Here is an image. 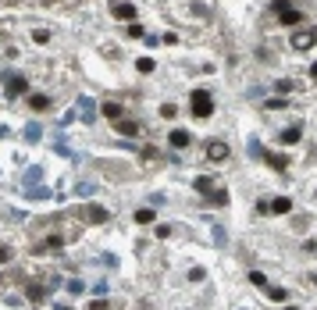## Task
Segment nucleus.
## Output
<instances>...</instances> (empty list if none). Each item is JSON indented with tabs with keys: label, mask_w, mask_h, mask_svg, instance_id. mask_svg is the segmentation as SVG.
<instances>
[{
	"label": "nucleus",
	"mask_w": 317,
	"mask_h": 310,
	"mask_svg": "<svg viewBox=\"0 0 317 310\" xmlns=\"http://www.w3.org/2000/svg\"><path fill=\"white\" fill-rule=\"evenodd\" d=\"M114 129L122 132V136H139V122H132V118H118Z\"/></svg>",
	"instance_id": "nucleus-12"
},
{
	"label": "nucleus",
	"mask_w": 317,
	"mask_h": 310,
	"mask_svg": "<svg viewBox=\"0 0 317 310\" xmlns=\"http://www.w3.org/2000/svg\"><path fill=\"white\" fill-rule=\"evenodd\" d=\"M150 221H153V211L150 207H139L136 211V225H150Z\"/></svg>",
	"instance_id": "nucleus-18"
},
{
	"label": "nucleus",
	"mask_w": 317,
	"mask_h": 310,
	"mask_svg": "<svg viewBox=\"0 0 317 310\" xmlns=\"http://www.w3.org/2000/svg\"><path fill=\"white\" fill-rule=\"evenodd\" d=\"M82 214H86V221H93V225H107V221H111V214H107L103 207H96V203H89Z\"/></svg>",
	"instance_id": "nucleus-6"
},
{
	"label": "nucleus",
	"mask_w": 317,
	"mask_h": 310,
	"mask_svg": "<svg viewBox=\"0 0 317 310\" xmlns=\"http://www.w3.org/2000/svg\"><path fill=\"white\" fill-rule=\"evenodd\" d=\"M207 157H210V161H225V157H228V143H221V139L207 143Z\"/></svg>",
	"instance_id": "nucleus-7"
},
{
	"label": "nucleus",
	"mask_w": 317,
	"mask_h": 310,
	"mask_svg": "<svg viewBox=\"0 0 317 310\" xmlns=\"http://www.w3.org/2000/svg\"><path fill=\"white\" fill-rule=\"evenodd\" d=\"M100 114H103V118H111V122H118V118L125 114V107L118 104V100H103V104H100Z\"/></svg>",
	"instance_id": "nucleus-5"
},
{
	"label": "nucleus",
	"mask_w": 317,
	"mask_h": 310,
	"mask_svg": "<svg viewBox=\"0 0 317 310\" xmlns=\"http://www.w3.org/2000/svg\"><path fill=\"white\" fill-rule=\"evenodd\" d=\"M189 104H192V114H196V118H210V114H214V100H210L207 89H192Z\"/></svg>",
	"instance_id": "nucleus-1"
},
{
	"label": "nucleus",
	"mask_w": 317,
	"mask_h": 310,
	"mask_svg": "<svg viewBox=\"0 0 317 310\" xmlns=\"http://www.w3.org/2000/svg\"><path fill=\"white\" fill-rule=\"evenodd\" d=\"M274 89H278V93H285V96H289V93H292V82H289V79H282V82H274Z\"/></svg>",
	"instance_id": "nucleus-23"
},
{
	"label": "nucleus",
	"mask_w": 317,
	"mask_h": 310,
	"mask_svg": "<svg viewBox=\"0 0 317 310\" xmlns=\"http://www.w3.org/2000/svg\"><path fill=\"white\" fill-rule=\"evenodd\" d=\"M282 25H303V15L289 8V11H282Z\"/></svg>",
	"instance_id": "nucleus-15"
},
{
	"label": "nucleus",
	"mask_w": 317,
	"mask_h": 310,
	"mask_svg": "<svg viewBox=\"0 0 317 310\" xmlns=\"http://www.w3.org/2000/svg\"><path fill=\"white\" fill-rule=\"evenodd\" d=\"M313 196H317V192H313Z\"/></svg>",
	"instance_id": "nucleus-34"
},
{
	"label": "nucleus",
	"mask_w": 317,
	"mask_h": 310,
	"mask_svg": "<svg viewBox=\"0 0 317 310\" xmlns=\"http://www.w3.org/2000/svg\"><path fill=\"white\" fill-rule=\"evenodd\" d=\"M161 114H164V118H175L178 107H175V104H164V107H161Z\"/></svg>",
	"instance_id": "nucleus-24"
},
{
	"label": "nucleus",
	"mask_w": 317,
	"mask_h": 310,
	"mask_svg": "<svg viewBox=\"0 0 317 310\" xmlns=\"http://www.w3.org/2000/svg\"><path fill=\"white\" fill-rule=\"evenodd\" d=\"M57 310H71V306H57Z\"/></svg>",
	"instance_id": "nucleus-32"
},
{
	"label": "nucleus",
	"mask_w": 317,
	"mask_h": 310,
	"mask_svg": "<svg viewBox=\"0 0 317 310\" xmlns=\"http://www.w3.org/2000/svg\"><path fill=\"white\" fill-rule=\"evenodd\" d=\"M313 43H317V29H299V32L292 36V47H296V50H310Z\"/></svg>",
	"instance_id": "nucleus-3"
},
{
	"label": "nucleus",
	"mask_w": 317,
	"mask_h": 310,
	"mask_svg": "<svg viewBox=\"0 0 317 310\" xmlns=\"http://www.w3.org/2000/svg\"><path fill=\"white\" fill-rule=\"evenodd\" d=\"M196 192H214V178L210 175H200V178H196Z\"/></svg>",
	"instance_id": "nucleus-16"
},
{
	"label": "nucleus",
	"mask_w": 317,
	"mask_h": 310,
	"mask_svg": "<svg viewBox=\"0 0 317 310\" xmlns=\"http://www.w3.org/2000/svg\"><path fill=\"white\" fill-rule=\"evenodd\" d=\"M111 15L122 18V22H136V4H129V0H114V4H111Z\"/></svg>",
	"instance_id": "nucleus-2"
},
{
	"label": "nucleus",
	"mask_w": 317,
	"mask_h": 310,
	"mask_svg": "<svg viewBox=\"0 0 317 310\" xmlns=\"http://www.w3.org/2000/svg\"><path fill=\"white\" fill-rule=\"evenodd\" d=\"M89 310H107V303H103V299H96V303H89Z\"/></svg>",
	"instance_id": "nucleus-30"
},
{
	"label": "nucleus",
	"mask_w": 317,
	"mask_h": 310,
	"mask_svg": "<svg viewBox=\"0 0 317 310\" xmlns=\"http://www.w3.org/2000/svg\"><path fill=\"white\" fill-rule=\"evenodd\" d=\"M310 79H317V61H313V68H310Z\"/></svg>",
	"instance_id": "nucleus-31"
},
{
	"label": "nucleus",
	"mask_w": 317,
	"mask_h": 310,
	"mask_svg": "<svg viewBox=\"0 0 317 310\" xmlns=\"http://www.w3.org/2000/svg\"><path fill=\"white\" fill-rule=\"evenodd\" d=\"M43 296H47V289H43V285H29V299H32V303H39Z\"/></svg>",
	"instance_id": "nucleus-20"
},
{
	"label": "nucleus",
	"mask_w": 317,
	"mask_h": 310,
	"mask_svg": "<svg viewBox=\"0 0 317 310\" xmlns=\"http://www.w3.org/2000/svg\"><path fill=\"white\" fill-rule=\"evenodd\" d=\"M267 296H271L274 303H285V289H282V285H267Z\"/></svg>",
	"instance_id": "nucleus-19"
},
{
	"label": "nucleus",
	"mask_w": 317,
	"mask_h": 310,
	"mask_svg": "<svg viewBox=\"0 0 317 310\" xmlns=\"http://www.w3.org/2000/svg\"><path fill=\"white\" fill-rule=\"evenodd\" d=\"M29 93V79L25 75H11L8 79V96H25Z\"/></svg>",
	"instance_id": "nucleus-4"
},
{
	"label": "nucleus",
	"mask_w": 317,
	"mask_h": 310,
	"mask_svg": "<svg viewBox=\"0 0 317 310\" xmlns=\"http://www.w3.org/2000/svg\"><path fill=\"white\" fill-rule=\"evenodd\" d=\"M29 107L32 111H50V96L47 93H29Z\"/></svg>",
	"instance_id": "nucleus-13"
},
{
	"label": "nucleus",
	"mask_w": 317,
	"mask_h": 310,
	"mask_svg": "<svg viewBox=\"0 0 317 310\" xmlns=\"http://www.w3.org/2000/svg\"><path fill=\"white\" fill-rule=\"evenodd\" d=\"M207 203H210V207H225V203H228V189H214V192H207Z\"/></svg>",
	"instance_id": "nucleus-14"
},
{
	"label": "nucleus",
	"mask_w": 317,
	"mask_h": 310,
	"mask_svg": "<svg viewBox=\"0 0 317 310\" xmlns=\"http://www.w3.org/2000/svg\"><path fill=\"white\" fill-rule=\"evenodd\" d=\"M260 157H264V161H267L274 171H285V168H289V157H282V153H267V150H264Z\"/></svg>",
	"instance_id": "nucleus-11"
},
{
	"label": "nucleus",
	"mask_w": 317,
	"mask_h": 310,
	"mask_svg": "<svg viewBox=\"0 0 317 310\" xmlns=\"http://www.w3.org/2000/svg\"><path fill=\"white\" fill-rule=\"evenodd\" d=\"M129 36H132V40H139V36H146V29H143L139 22H132V25H129Z\"/></svg>",
	"instance_id": "nucleus-21"
},
{
	"label": "nucleus",
	"mask_w": 317,
	"mask_h": 310,
	"mask_svg": "<svg viewBox=\"0 0 317 310\" xmlns=\"http://www.w3.org/2000/svg\"><path fill=\"white\" fill-rule=\"evenodd\" d=\"M153 68H157V64H153V57H139V61H136V71H139V75H150Z\"/></svg>",
	"instance_id": "nucleus-17"
},
{
	"label": "nucleus",
	"mask_w": 317,
	"mask_h": 310,
	"mask_svg": "<svg viewBox=\"0 0 317 310\" xmlns=\"http://www.w3.org/2000/svg\"><path fill=\"white\" fill-rule=\"evenodd\" d=\"M274 11H278V15H282V11H289V0H274Z\"/></svg>",
	"instance_id": "nucleus-29"
},
{
	"label": "nucleus",
	"mask_w": 317,
	"mask_h": 310,
	"mask_svg": "<svg viewBox=\"0 0 317 310\" xmlns=\"http://www.w3.org/2000/svg\"><path fill=\"white\" fill-rule=\"evenodd\" d=\"M299 136H303V129H299V125H289V129L278 136V143H282V146H296V143H299Z\"/></svg>",
	"instance_id": "nucleus-8"
},
{
	"label": "nucleus",
	"mask_w": 317,
	"mask_h": 310,
	"mask_svg": "<svg viewBox=\"0 0 317 310\" xmlns=\"http://www.w3.org/2000/svg\"><path fill=\"white\" fill-rule=\"evenodd\" d=\"M250 282H253V285H257V289H260V285H267V278H264V275H260V271H250Z\"/></svg>",
	"instance_id": "nucleus-22"
},
{
	"label": "nucleus",
	"mask_w": 317,
	"mask_h": 310,
	"mask_svg": "<svg viewBox=\"0 0 317 310\" xmlns=\"http://www.w3.org/2000/svg\"><path fill=\"white\" fill-rule=\"evenodd\" d=\"M168 139H171V146H175V150H185V146L192 143V136H189L185 129H171V136H168Z\"/></svg>",
	"instance_id": "nucleus-9"
},
{
	"label": "nucleus",
	"mask_w": 317,
	"mask_h": 310,
	"mask_svg": "<svg viewBox=\"0 0 317 310\" xmlns=\"http://www.w3.org/2000/svg\"><path fill=\"white\" fill-rule=\"evenodd\" d=\"M285 310H296V306H285Z\"/></svg>",
	"instance_id": "nucleus-33"
},
{
	"label": "nucleus",
	"mask_w": 317,
	"mask_h": 310,
	"mask_svg": "<svg viewBox=\"0 0 317 310\" xmlns=\"http://www.w3.org/2000/svg\"><path fill=\"white\" fill-rule=\"evenodd\" d=\"M171 236V225H157V239H168Z\"/></svg>",
	"instance_id": "nucleus-26"
},
{
	"label": "nucleus",
	"mask_w": 317,
	"mask_h": 310,
	"mask_svg": "<svg viewBox=\"0 0 317 310\" xmlns=\"http://www.w3.org/2000/svg\"><path fill=\"white\" fill-rule=\"evenodd\" d=\"M32 36H36V43H47V40H50V32H47V29H36Z\"/></svg>",
	"instance_id": "nucleus-25"
},
{
	"label": "nucleus",
	"mask_w": 317,
	"mask_h": 310,
	"mask_svg": "<svg viewBox=\"0 0 317 310\" xmlns=\"http://www.w3.org/2000/svg\"><path fill=\"white\" fill-rule=\"evenodd\" d=\"M78 107H82V114H86V122H89V118H93V104H89V100H82V104H78Z\"/></svg>",
	"instance_id": "nucleus-27"
},
{
	"label": "nucleus",
	"mask_w": 317,
	"mask_h": 310,
	"mask_svg": "<svg viewBox=\"0 0 317 310\" xmlns=\"http://www.w3.org/2000/svg\"><path fill=\"white\" fill-rule=\"evenodd\" d=\"M267 211H271V214H289V211H292V200H289V196H274V200L267 203Z\"/></svg>",
	"instance_id": "nucleus-10"
},
{
	"label": "nucleus",
	"mask_w": 317,
	"mask_h": 310,
	"mask_svg": "<svg viewBox=\"0 0 317 310\" xmlns=\"http://www.w3.org/2000/svg\"><path fill=\"white\" fill-rule=\"evenodd\" d=\"M8 260H11V250H8L4 243H0V264H8Z\"/></svg>",
	"instance_id": "nucleus-28"
}]
</instances>
